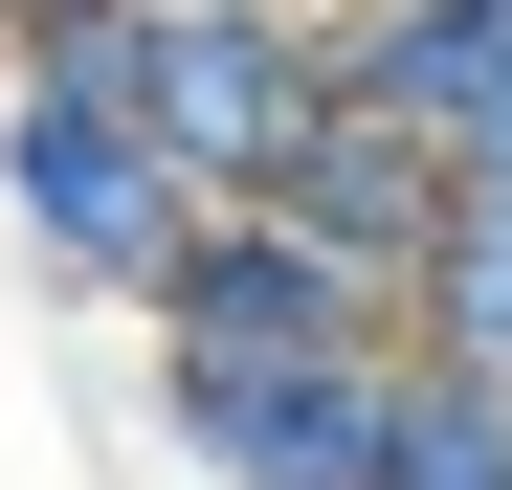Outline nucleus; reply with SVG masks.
I'll return each instance as SVG.
<instances>
[{"label": "nucleus", "mask_w": 512, "mask_h": 490, "mask_svg": "<svg viewBox=\"0 0 512 490\" xmlns=\"http://www.w3.org/2000/svg\"><path fill=\"white\" fill-rule=\"evenodd\" d=\"M0 223H23V268H45L67 312H134V335H156V290L201 268L223 201L156 156L134 90H0Z\"/></svg>", "instance_id": "nucleus-1"}, {"label": "nucleus", "mask_w": 512, "mask_h": 490, "mask_svg": "<svg viewBox=\"0 0 512 490\" xmlns=\"http://www.w3.org/2000/svg\"><path fill=\"white\" fill-rule=\"evenodd\" d=\"M401 335H334V357H223V335H156V446L179 490H379L401 468Z\"/></svg>", "instance_id": "nucleus-2"}, {"label": "nucleus", "mask_w": 512, "mask_h": 490, "mask_svg": "<svg viewBox=\"0 0 512 490\" xmlns=\"http://www.w3.org/2000/svg\"><path fill=\"white\" fill-rule=\"evenodd\" d=\"M134 112H156V156H179L201 201H268L290 156L357 112L334 90V0H179L156 67H134Z\"/></svg>", "instance_id": "nucleus-3"}, {"label": "nucleus", "mask_w": 512, "mask_h": 490, "mask_svg": "<svg viewBox=\"0 0 512 490\" xmlns=\"http://www.w3.org/2000/svg\"><path fill=\"white\" fill-rule=\"evenodd\" d=\"M446 201H468V179H446V134H423V112H334L290 179H268V223H312L379 312H423V245H446Z\"/></svg>", "instance_id": "nucleus-4"}, {"label": "nucleus", "mask_w": 512, "mask_h": 490, "mask_svg": "<svg viewBox=\"0 0 512 490\" xmlns=\"http://www.w3.org/2000/svg\"><path fill=\"white\" fill-rule=\"evenodd\" d=\"M156 335H223V357H334V335H401V312L334 268L312 223H268V201H223L201 223V268L156 290Z\"/></svg>", "instance_id": "nucleus-5"}, {"label": "nucleus", "mask_w": 512, "mask_h": 490, "mask_svg": "<svg viewBox=\"0 0 512 490\" xmlns=\"http://www.w3.org/2000/svg\"><path fill=\"white\" fill-rule=\"evenodd\" d=\"M334 90L423 112V134H512V0H334Z\"/></svg>", "instance_id": "nucleus-6"}, {"label": "nucleus", "mask_w": 512, "mask_h": 490, "mask_svg": "<svg viewBox=\"0 0 512 490\" xmlns=\"http://www.w3.org/2000/svg\"><path fill=\"white\" fill-rule=\"evenodd\" d=\"M401 357H446V379H512V201L468 179L446 245H423V312H401Z\"/></svg>", "instance_id": "nucleus-7"}, {"label": "nucleus", "mask_w": 512, "mask_h": 490, "mask_svg": "<svg viewBox=\"0 0 512 490\" xmlns=\"http://www.w3.org/2000/svg\"><path fill=\"white\" fill-rule=\"evenodd\" d=\"M179 0H0V90H134Z\"/></svg>", "instance_id": "nucleus-8"}, {"label": "nucleus", "mask_w": 512, "mask_h": 490, "mask_svg": "<svg viewBox=\"0 0 512 490\" xmlns=\"http://www.w3.org/2000/svg\"><path fill=\"white\" fill-rule=\"evenodd\" d=\"M379 490H512V379H446V357H423L401 379V468Z\"/></svg>", "instance_id": "nucleus-9"}]
</instances>
